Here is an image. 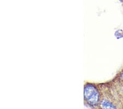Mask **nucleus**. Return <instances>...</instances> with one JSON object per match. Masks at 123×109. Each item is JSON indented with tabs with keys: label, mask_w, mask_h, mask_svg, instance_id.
Returning <instances> with one entry per match:
<instances>
[{
	"label": "nucleus",
	"mask_w": 123,
	"mask_h": 109,
	"mask_svg": "<svg viewBox=\"0 0 123 109\" xmlns=\"http://www.w3.org/2000/svg\"><path fill=\"white\" fill-rule=\"evenodd\" d=\"M84 89V99L89 105H94L98 103L100 94L94 85L90 83H85Z\"/></svg>",
	"instance_id": "obj_1"
},
{
	"label": "nucleus",
	"mask_w": 123,
	"mask_h": 109,
	"mask_svg": "<svg viewBox=\"0 0 123 109\" xmlns=\"http://www.w3.org/2000/svg\"><path fill=\"white\" fill-rule=\"evenodd\" d=\"M101 108L102 109H116L114 105L106 100L103 101L101 103Z\"/></svg>",
	"instance_id": "obj_2"
}]
</instances>
